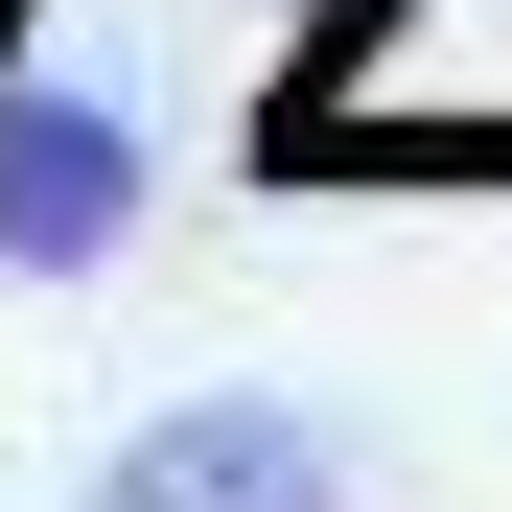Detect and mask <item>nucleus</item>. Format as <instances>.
<instances>
[{
    "label": "nucleus",
    "instance_id": "f03ea898",
    "mask_svg": "<svg viewBox=\"0 0 512 512\" xmlns=\"http://www.w3.org/2000/svg\"><path fill=\"white\" fill-rule=\"evenodd\" d=\"M140 117L94 94V70H0V280H94V256L140 233Z\"/></svg>",
    "mask_w": 512,
    "mask_h": 512
},
{
    "label": "nucleus",
    "instance_id": "f257e3e1",
    "mask_svg": "<svg viewBox=\"0 0 512 512\" xmlns=\"http://www.w3.org/2000/svg\"><path fill=\"white\" fill-rule=\"evenodd\" d=\"M70 512H373V443L326 396H163V419L94 443Z\"/></svg>",
    "mask_w": 512,
    "mask_h": 512
}]
</instances>
